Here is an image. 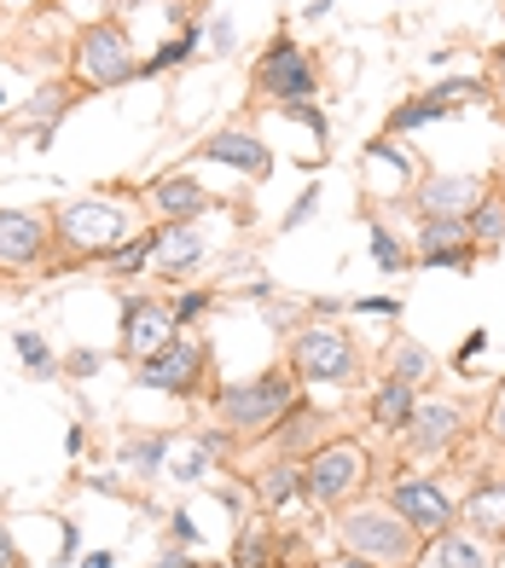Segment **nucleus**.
Masks as SVG:
<instances>
[{
  "mask_svg": "<svg viewBox=\"0 0 505 568\" xmlns=\"http://www.w3.org/2000/svg\"><path fill=\"white\" fill-rule=\"evenodd\" d=\"M343 539H349V551H366V562H407L413 546H418V528L407 523L401 510H361V516H349L343 523Z\"/></svg>",
  "mask_w": 505,
  "mask_h": 568,
  "instance_id": "f257e3e1",
  "label": "nucleus"
},
{
  "mask_svg": "<svg viewBox=\"0 0 505 568\" xmlns=\"http://www.w3.org/2000/svg\"><path fill=\"white\" fill-rule=\"evenodd\" d=\"M140 64L129 53V36L117 30V23H99V30L82 36V47H75V75H82L88 88H117L129 82Z\"/></svg>",
  "mask_w": 505,
  "mask_h": 568,
  "instance_id": "f03ea898",
  "label": "nucleus"
},
{
  "mask_svg": "<svg viewBox=\"0 0 505 568\" xmlns=\"http://www.w3.org/2000/svg\"><path fill=\"white\" fill-rule=\"evenodd\" d=\"M296 372L302 377H325V383H355L361 366H355V348L337 325H314L296 337Z\"/></svg>",
  "mask_w": 505,
  "mask_h": 568,
  "instance_id": "7ed1b4c3",
  "label": "nucleus"
},
{
  "mask_svg": "<svg viewBox=\"0 0 505 568\" xmlns=\"http://www.w3.org/2000/svg\"><path fill=\"white\" fill-rule=\"evenodd\" d=\"M285 406H291V377H256V383H239V389L221 395V418L233 429H262Z\"/></svg>",
  "mask_w": 505,
  "mask_h": 568,
  "instance_id": "20e7f679",
  "label": "nucleus"
},
{
  "mask_svg": "<svg viewBox=\"0 0 505 568\" xmlns=\"http://www.w3.org/2000/svg\"><path fill=\"white\" fill-rule=\"evenodd\" d=\"M174 307H163V302H129V314H122V354L129 359H151V354H163L169 343H174Z\"/></svg>",
  "mask_w": 505,
  "mask_h": 568,
  "instance_id": "39448f33",
  "label": "nucleus"
},
{
  "mask_svg": "<svg viewBox=\"0 0 505 568\" xmlns=\"http://www.w3.org/2000/svg\"><path fill=\"white\" fill-rule=\"evenodd\" d=\"M59 226H64V239L75 244V250H122L117 239L129 232V221H122V210H111V203H70V210L59 215Z\"/></svg>",
  "mask_w": 505,
  "mask_h": 568,
  "instance_id": "423d86ee",
  "label": "nucleus"
},
{
  "mask_svg": "<svg viewBox=\"0 0 505 568\" xmlns=\"http://www.w3.org/2000/svg\"><path fill=\"white\" fill-rule=\"evenodd\" d=\"M476 203H483V180H471V174H436L418 192V210L431 221H471Z\"/></svg>",
  "mask_w": 505,
  "mask_h": 568,
  "instance_id": "0eeeda50",
  "label": "nucleus"
},
{
  "mask_svg": "<svg viewBox=\"0 0 505 568\" xmlns=\"http://www.w3.org/2000/svg\"><path fill=\"white\" fill-rule=\"evenodd\" d=\"M355 481H361V453H355V447H325V453L309 464V481H302V487H309L314 505H332V499H343Z\"/></svg>",
  "mask_w": 505,
  "mask_h": 568,
  "instance_id": "6e6552de",
  "label": "nucleus"
},
{
  "mask_svg": "<svg viewBox=\"0 0 505 568\" xmlns=\"http://www.w3.org/2000/svg\"><path fill=\"white\" fill-rule=\"evenodd\" d=\"M395 510L407 516L418 534H447V523H453L447 494H442V487H431V481H401L395 487Z\"/></svg>",
  "mask_w": 505,
  "mask_h": 568,
  "instance_id": "1a4fd4ad",
  "label": "nucleus"
},
{
  "mask_svg": "<svg viewBox=\"0 0 505 568\" xmlns=\"http://www.w3.org/2000/svg\"><path fill=\"white\" fill-rule=\"evenodd\" d=\"M198 366H204V354H198L192 343H169L163 354H151V359H145L140 383H145V389H163V395H181V389H192Z\"/></svg>",
  "mask_w": 505,
  "mask_h": 568,
  "instance_id": "9d476101",
  "label": "nucleus"
},
{
  "mask_svg": "<svg viewBox=\"0 0 505 568\" xmlns=\"http://www.w3.org/2000/svg\"><path fill=\"white\" fill-rule=\"evenodd\" d=\"M262 88L291 105V99H309L314 93V70H309V59H302L291 41H280V47H273V59L262 64Z\"/></svg>",
  "mask_w": 505,
  "mask_h": 568,
  "instance_id": "9b49d317",
  "label": "nucleus"
},
{
  "mask_svg": "<svg viewBox=\"0 0 505 568\" xmlns=\"http://www.w3.org/2000/svg\"><path fill=\"white\" fill-rule=\"evenodd\" d=\"M465 239H471L465 221H431V215H424V226H418V255H424V267H471Z\"/></svg>",
  "mask_w": 505,
  "mask_h": 568,
  "instance_id": "f8f14e48",
  "label": "nucleus"
},
{
  "mask_svg": "<svg viewBox=\"0 0 505 568\" xmlns=\"http://www.w3.org/2000/svg\"><path fill=\"white\" fill-rule=\"evenodd\" d=\"M47 244V226L36 215L0 210V267H30Z\"/></svg>",
  "mask_w": 505,
  "mask_h": 568,
  "instance_id": "ddd939ff",
  "label": "nucleus"
},
{
  "mask_svg": "<svg viewBox=\"0 0 505 568\" xmlns=\"http://www.w3.org/2000/svg\"><path fill=\"white\" fill-rule=\"evenodd\" d=\"M204 158L233 163V169H244V174H267V169H273V151H267L262 140H250V134H215V140L204 145Z\"/></svg>",
  "mask_w": 505,
  "mask_h": 568,
  "instance_id": "4468645a",
  "label": "nucleus"
},
{
  "mask_svg": "<svg viewBox=\"0 0 505 568\" xmlns=\"http://www.w3.org/2000/svg\"><path fill=\"white\" fill-rule=\"evenodd\" d=\"M151 203H158V210L169 215V221H192L198 210H204V186H198V180H181V174H169V180H158V192H151Z\"/></svg>",
  "mask_w": 505,
  "mask_h": 568,
  "instance_id": "2eb2a0df",
  "label": "nucleus"
},
{
  "mask_svg": "<svg viewBox=\"0 0 505 568\" xmlns=\"http://www.w3.org/2000/svg\"><path fill=\"white\" fill-rule=\"evenodd\" d=\"M465 516H471V528H476V534H488V539H505V481H488V487H476V494L465 499Z\"/></svg>",
  "mask_w": 505,
  "mask_h": 568,
  "instance_id": "dca6fc26",
  "label": "nucleus"
},
{
  "mask_svg": "<svg viewBox=\"0 0 505 568\" xmlns=\"http://www.w3.org/2000/svg\"><path fill=\"white\" fill-rule=\"evenodd\" d=\"M413 453H436L442 442H453L459 435V412L453 406H424V412H413Z\"/></svg>",
  "mask_w": 505,
  "mask_h": 568,
  "instance_id": "f3484780",
  "label": "nucleus"
},
{
  "mask_svg": "<svg viewBox=\"0 0 505 568\" xmlns=\"http://www.w3.org/2000/svg\"><path fill=\"white\" fill-rule=\"evenodd\" d=\"M158 250H163V255H158L163 273H169V278H181V273L198 262V255H204V239H198L192 226H169L163 239H158Z\"/></svg>",
  "mask_w": 505,
  "mask_h": 568,
  "instance_id": "a211bd4d",
  "label": "nucleus"
},
{
  "mask_svg": "<svg viewBox=\"0 0 505 568\" xmlns=\"http://www.w3.org/2000/svg\"><path fill=\"white\" fill-rule=\"evenodd\" d=\"M372 418L384 424V429H401V424H413V383H384L377 389V400H372Z\"/></svg>",
  "mask_w": 505,
  "mask_h": 568,
  "instance_id": "6ab92c4d",
  "label": "nucleus"
},
{
  "mask_svg": "<svg viewBox=\"0 0 505 568\" xmlns=\"http://www.w3.org/2000/svg\"><path fill=\"white\" fill-rule=\"evenodd\" d=\"M465 226H471L476 244H499V239H505V197H483V203L471 210Z\"/></svg>",
  "mask_w": 505,
  "mask_h": 568,
  "instance_id": "aec40b11",
  "label": "nucleus"
},
{
  "mask_svg": "<svg viewBox=\"0 0 505 568\" xmlns=\"http://www.w3.org/2000/svg\"><path fill=\"white\" fill-rule=\"evenodd\" d=\"M390 377L395 383H424L431 377V354H424L418 343H395L390 348Z\"/></svg>",
  "mask_w": 505,
  "mask_h": 568,
  "instance_id": "412c9836",
  "label": "nucleus"
},
{
  "mask_svg": "<svg viewBox=\"0 0 505 568\" xmlns=\"http://www.w3.org/2000/svg\"><path fill=\"white\" fill-rule=\"evenodd\" d=\"M436 568H488L483 562V551L471 546V539H459V534H436Z\"/></svg>",
  "mask_w": 505,
  "mask_h": 568,
  "instance_id": "4be33fe9",
  "label": "nucleus"
},
{
  "mask_svg": "<svg viewBox=\"0 0 505 568\" xmlns=\"http://www.w3.org/2000/svg\"><path fill=\"white\" fill-rule=\"evenodd\" d=\"M12 343H18V354H23V366H30V372H41V377L53 372V354H47V343L36 337V331H18Z\"/></svg>",
  "mask_w": 505,
  "mask_h": 568,
  "instance_id": "5701e85b",
  "label": "nucleus"
},
{
  "mask_svg": "<svg viewBox=\"0 0 505 568\" xmlns=\"http://www.w3.org/2000/svg\"><path fill=\"white\" fill-rule=\"evenodd\" d=\"M163 453H169V442H134V447L122 453V458H129L140 476H151V470H158V464H163Z\"/></svg>",
  "mask_w": 505,
  "mask_h": 568,
  "instance_id": "b1692460",
  "label": "nucleus"
},
{
  "mask_svg": "<svg viewBox=\"0 0 505 568\" xmlns=\"http://www.w3.org/2000/svg\"><path fill=\"white\" fill-rule=\"evenodd\" d=\"M285 116H291V122H302V128H309L314 140H325V134H332V122H325V111L302 105V99H291V105H285Z\"/></svg>",
  "mask_w": 505,
  "mask_h": 568,
  "instance_id": "393cba45",
  "label": "nucleus"
},
{
  "mask_svg": "<svg viewBox=\"0 0 505 568\" xmlns=\"http://www.w3.org/2000/svg\"><path fill=\"white\" fill-rule=\"evenodd\" d=\"M192 47H198V30H186L181 41H169L163 53H158V59L145 64V70H169V64H186V59H192Z\"/></svg>",
  "mask_w": 505,
  "mask_h": 568,
  "instance_id": "a878e982",
  "label": "nucleus"
},
{
  "mask_svg": "<svg viewBox=\"0 0 505 568\" xmlns=\"http://www.w3.org/2000/svg\"><path fill=\"white\" fill-rule=\"evenodd\" d=\"M291 494H296V476H291V470H267V476H262V499H267V505H285Z\"/></svg>",
  "mask_w": 505,
  "mask_h": 568,
  "instance_id": "bb28decb",
  "label": "nucleus"
},
{
  "mask_svg": "<svg viewBox=\"0 0 505 568\" xmlns=\"http://www.w3.org/2000/svg\"><path fill=\"white\" fill-rule=\"evenodd\" d=\"M442 116V105L436 99H424V105H401L395 111V128H424V122H436Z\"/></svg>",
  "mask_w": 505,
  "mask_h": 568,
  "instance_id": "cd10ccee",
  "label": "nucleus"
},
{
  "mask_svg": "<svg viewBox=\"0 0 505 568\" xmlns=\"http://www.w3.org/2000/svg\"><path fill=\"white\" fill-rule=\"evenodd\" d=\"M151 250H158V239H140V244H122V250H117V267H122V273H134V267L145 262V255H151Z\"/></svg>",
  "mask_w": 505,
  "mask_h": 568,
  "instance_id": "c85d7f7f",
  "label": "nucleus"
},
{
  "mask_svg": "<svg viewBox=\"0 0 505 568\" xmlns=\"http://www.w3.org/2000/svg\"><path fill=\"white\" fill-rule=\"evenodd\" d=\"M239 568H267V539L250 534L244 546H239Z\"/></svg>",
  "mask_w": 505,
  "mask_h": 568,
  "instance_id": "c756f323",
  "label": "nucleus"
},
{
  "mask_svg": "<svg viewBox=\"0 0 505 568\" xmlns=\"http://www.w3.org/2000/svg\"><path fill=\"white\" fill-rule=\"evenodd\" d=\"M372 255H377L384 267H401V244L390 239V232H372Z\"/></svg>",
  "mask_w": 505,
  "mask_h": 568,
  "instance_id": "7c9ffc66",
  "label": "nucleus"
},
{
  "mask_svg": "<svg viewBox=\"0 0 505 568\" xmlns=\"http://www.w3.org/2000/svg\"><path fill=\"white\" fill-rule=\"evenodd\" d=\"M314 203H320V192H302V203H296V210L285 215V226H302V221L314 215Z\"/></svg>",
  "mask_w": 505,
  "mask_h": 568,
  "instance_id": "2f4dec72",
  "label": "nucleus"
},
{
  "mask_svg": "<svg viewBox=\"0 0 505 568\" xmlns=\"http://www.w3.org/2000/svg\"><path fill=\"white\" fill-rule=\"evenodd\" d=\"M198 314H204V296H186L181 307H174V320H181V325H186V320H198Z\"/></svg>",
  "mask_w": 505,
  "mask_h": 568,
  "instance_id": "473e14b6",
  "label": "nucleus"
},
{
  "mask_svg": "<svg viewBox=\"0 0 505 568\" xmlns=\"http://www.w3.org/2000/svg\"><path fill=\"white\" fill-rule=\"evenodd\" d=\"M488 424H494V435H499V442H505V389L494 395V412H488Z\"/></svg>",
  "mask_w": 505,
  "mask_h": 568,
  "instance_id": "72a5a7b5",
  "label": "nucleus"
},
{
  "mask_svg": "<svg viewBox=\"0 0 505 568\" xmlns=\"http://www.w3.org/2000/svg\"><path fill=\"white\" fill-rule=\"evenodd\" d=\"M0 568H18V551H12V534L0 528Z\"/></svg>",
  "mask_w": 505,
  "mask_h": 568,
  "instance_id": "f704fd0d",
  "label": "nucleus"
},
{
  "mask_svg": "<svg viewBox=\"0 0 505 568\" xmlns=\"http://www.w3.org/2000/svg\"><path fill=\"white\" fill-rule=\"evenodd\" d=\"M82 568H111V557H105V551H93V557H88Z\"/></svg>",
  "mask_w": 505,
  "mask_h": 568,
  "instance_id": "c9c22d12",
  "label": "nucleus"
},
{
  "mask_svg": "<svg viewBox=\"0 0 505 568\" xmlns=\"http://www.w3.org/2000/svg\"><path fill=\"white\" fill-rule=\"evenodd\" d=\"M158 568H192V562H186V557H163Z\"/></svg>",
  "mask_w": 505,
  "mask_h": 568,
  "instance_id": "e433bc0d",
  "label": "nucleus"
},
{
  "mask_svg": "<svg viewBox=\"0 0 505 568\" xmlns=\"http://www.w3.org/2000/svg\"><path fill=\"white\" fill-rule=\"evenodd\" d=\"M337 568H372V562H361V557H343Z\"/></svg>",
  "mask_w": 505,
  "mask_h": 568,
  "instance_id": "4c0bfd02",
  "label": "nucleus"
},
{
  "mask_svg": "<svg viewBox=\"0 0 505 568\" xmlns=\"http://www.w3.org/2000/svg\"><path fill=\"white\" fill-rule=\"evenodd\" d=\"M0 105H7V93H0Z\"/></svg>",
  "mask_w": 505,
  "mask_h": 568,
  "instance_id": "58836bf2",
  "label": "nucleus"
}]
</instances>
